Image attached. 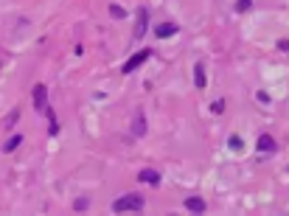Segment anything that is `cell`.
Returning <instances> with one entry per match:
<instances>
[{
  "label": "cell",
  "mask_w": 289,
  "mask_h": 216,
  "mask_svg": "<svg viewBox=\"0 0 289 216\" xmlns=\"http://www.w3.org/2000/svg\"><path fill=\"white\" fill-rule=\"evenodd\" d=\"M144 205H146L144 194L132 191V194H124L121 199H115V202H112V211H115V214H141Z\"/></svg>",
  "instance_id": "obj_1"
},
{
  "label": "cell",
  "mask_w": 289,
  "mask_h": 216,
  "mask_svg": "<svg viewBox=\"0 0 289 216\" xmlns=\"http://www.w3.org/2000/svg\"><path fill=\"white\" fill-rule=\"evenodd\" d=\"M149 57H152V51H149V48H144V51H138V54H132V57H129L126 62H124L121 73H126V76H129V73H135V70L141 68V65H144V62H146Z\"/></svg>",
  "instance_id": "obj_2"
},
{
  "label": "cell",
  "mask_w": 289,
  "mask_h": 216,
  "mask_svg": "<svg viewBox=\"0 0 289 216\" xmlns=\"http://www.w3.org/2000/svg\"><path fill=\"white\" fill-rule=\"evenodd\" d=\"M146 31H149V12H146V6H141V9H138V17H135L132 37L135 39H141V37H146Z\"/></svg>",
  "instance_id": "obj_3"
},
{
  "label": "cell",
  "mask_w": 289,
  "mask_h": 216,
  "mask_svg": "<svg viewBox=\"0 0 289 216\" xmlns=\"http://www.w3.org/2000/svg\"><path fill=\"white\" fill-rule=\"evenodd\" d=\"M31 96H34V110H37V113H45V107H48V87H45V84H37Z\"/></svg>",
  "instance_id": "obj_4"
},
{
  "label": "cell",
  "mask_w": 289,
  "mask_h": 216,
  "mask_svg": "<svg viewBox=\"0 0 289 216\" xmlns=\"http://www.w3.org/2000/svg\"><path fill=\"white\" fill-rule=\"evenodd\" d=\"M180 31V25L177 23H160L155 28V37H160V39H168V37H174Z\"/></svg>",
  "instance_id": "obj_5"
},
{
  "label": "cell",
  "mask_w": 289,
  "mask_h": 216,
  "mask_svg": "<svg viewBox=\"0 0 289 216\" xmlns=\"http://www.w3.org/2000/svg\"><path fill=\"white\" fill-rule=\"evenodd\" d=\"M144 135H146V118H144V110H138L132 121V137H144Z\"/></svg>",
  "instance_id": "obj_6"
},
{
  "label": "cell",
  "mask_w": 289,
  "mask_h": 216,
  "mask_svg": "<svg viewBox=\"0 0 289 216\" xmlns=\"http://www.w3.org/2000/svg\"><path fill=\"white\" fill-rule=\"evenodd\" d=\"M256 149L258 152H261V155H272V152H275V140H272V135H261L258 137V143H256Z\"/></svg>",
  "instance_id": "obj_7"
},
{
  "label": "cell",
  "mask_w": 289,
  "mask_h": 216,
  "mask_svg": "<svg viewBox=\"0 0 289 216\" xmlns=\"http://www.w3.org/2000/svg\"><path fill=\"white\" fill-rule=\"evenodd\" d=\"M138 180L146 182V185H160V171H155V169H144L141 174H138Z\"/></svg>",
  "instance_id": "obj_8"
},
{
  "label": "cell",
  "mask_w": 289,
  "mask_h": 216,
  "mask_svg": "<svg viewBox=\"0 0 289 216\" xmlns=\"http://www.w3.org/2000/svg\"><path fill=\"white\" fill-rule=\"evenodd\" d=\"M186 211H188V214H205V199L188 196V199H186Z\"/></svg>",
  "instance_id": "obj_9"
},
{
  "label": "cell",
  "mask_w": 289,
  "mask_h": 216,
  "mask_svg": "<svg viewBox=\"0 0 289 216\" xmlns=\"http://www.w3.org/2000/svg\"><path fill=\"white\" fill-rule=\"evenodd\" d=\"M45 115H48V132H51V135H56V132H59V124H56L54 110H51V107H45Z\"/></svg>",
  "instance_id": "obj_10"
},
{
  "label": "cell",
  "mask_w": 289,
  "mask_h": 216,
  "mask_svg": "<svg viewBox=\"0 0 289 216\" xmlns=\"http://www.w3.org/2000/svg\"><path fill=\"white\" fill-rule=\"evenodd\" d=\"M22 143V135H11L9 140H6V143H3V152H6V155H9V152H14V149L20 146Z\"/></svg>",
  "instance_id": "obj_11"
},
{
  "label": "cell",
  "mask_w": 289,
  "mask_h": 216,
  "mask_svg": "<svg viewBox=\"0 0 289 216\" xmlns=\"http://www.w3.org/2000/svg\"><path fill=\"white\" fill-rule=\"evenodd\" d=\"M194 84H197V87H205V68H202V65H197V68H194Z\"/></svg>",
  "instance_id": "obj_12"
},
{
  "label": "cell",
  "mask_w": 289,
  "mask_h": 216,
  "mask_svg": "<svg viewBox=\"0 0 289 216\" xmlns=\"http://www.w3.org/2000/svg\"><path fill=\"white\" fill-rule=\"evenodd\" d=\"M227 146L233 149V152H239V149H245V140H242L239 135H230L227 137Z\"/></svg>",
  "instance_id": "obj_13"
},
{
  "label": "cell",
  "mask_w": 289,
  "mask_h": 216,
  "mask_svg": "<svg viewBox=\"0 0 289 216\" xmlns=\"http://www.w3.org/2000/svg\"><path fill=\"white\" fill-rule=\"evenodd\" d=\"M110 14L115 17V20H124V17H126V12H124L118 3H112V6H110Z\"/></svg>",
  "instance_id": "obj_14"
},
{
  "label": "cell",
  "mask_w": 289,
  "mask_h": 216,
  "mask_svg": "<svg viewBox=\"0 0 289 216\" xmlns=\"http://www.w3.org/2000/svg\"><path fill=\"white\" fill-rule=\"evenodd\" d=\"M87 208H90V202H87V199H76V202H73V211H76V214H84Z\"/></svg>",
  "instance_id": "obj_15"
},
{
  "label": "cell",
  "mask_w": 289,
  "mask_h": 216,
  "mask_svg": "<svg viewBox=\"0 0 289 216\" xmlns=\"http://www.w3.org/2000/svg\"><path fill=\"white\" fill-rule=\"evenodd\" d=\"M250 9H253L250 0H239V3H236V12H250Z\"/></svg>",
  "instance_id": "obj_16"
},
{
  "label": "cell",
  "mask_w": 289,
  "mask_h": 216,
  "mask_svg": "<svg viewBox=\"0 0 289 216\" xmlns=\"http://www.w3.org/2000/svg\"><path fill=\"white\" fill-rule=\"evenodd\" d=\"M17 118H20V110H14V113L6 118V126H14V121H17Z\"/></svg>",
  "instance_id": "obj_17"
},
{
  "label": "cell",
  "mask_w": 289,
  "mask_h": 216,
  "mask_svg": "<svg viewBox=\"0 0 289 216\" xmlns=\"http://www.w3.org/2000/svg\"><path fill=\"white\" fill-rule=\"evenodd\" d=\"M278 48H281V51H287V54H289V42H287V39H281V42H278Z\"/></svg>",
  "instance_id": "obj_18"
}]
</instances>
